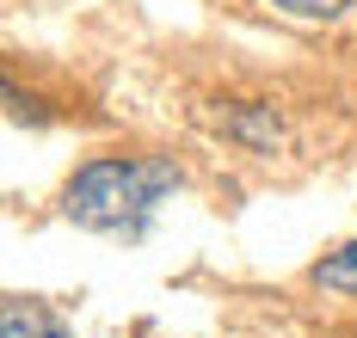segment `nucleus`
<instances>
[{
  "label": "nucleus",
  "mask_w": 357,
  "mask_h": 338,
  "mask_svg": "<svg viewBox=\"0 0 357 338\" xmlns=\"http://www.w3.org/2000/svg\"><path fill=\"white\" fill-rule=\"evenodd\" d=\"M0 338H74V332L62 326V314H50L43 301H6Z\"/></svg>",
  "instance_id": "f03ea898"
},
{
  "label": "nucleus",
  "mask_w": 357,
  "mask_h": 338,
  "mask_svg": "<svg viewBox=\"0 0 357 338\" xmlns=\"http://www.w3.org/2000/svg\"><path fill=\"white\" fill-rule=\"evenodd\" d=\"M271 6H284V13H296V19H339L351 0H271Z\"/></svg>",
  "instance_id": "39448f33"
},
{
  "label": "nucleus",
  "mask_w": 357,
  "mask_h": 338,
  "mask_svg": "<svg viewBox=\"0 0 357 338\" xmlns=\"http://www.w3.org/2000/svg\"><path fill=\"white\" fill-rule=\"evenodd\" d=\"M178 191V166L160 154H130V160H86L62 191V209L74 227L142 240L154 209Z\"/></svg>",
  "instance_id": "f257e3e1"
},
{
  "label": "nucleus",
  "mask_w": 357,
  "mask_h": 338,
  "mask_svg": "<svg viewBox=\"0 0 357 338\" xmlns=\"http://www.w3.org/2000/svg\"><path fill=\"white\" fill-rule=\"evenodd\" d=\"M228 129H234V142H252V148H278V142H284V117L271 111V105L234 111V117H228Z\"/></svg>",
  "instance_id": "7ed1b4c3"
},
{
  "label": "nucleus",
  "mask_w": 357,
  "mask_h": 338,
  "mask_svg": "<svg viewBox=\"0 0 357 338\" xmlns=\"http://www.w3.org/2000/svg\"><path fill=\"white\" fill-rule=\"evenodd\" d=\"M314 283L333 289V296H357V240H345L339 252H326V259L314 264Z\"/></svg>",
  "instance_id": "20e7f679"
}]
</instances>
